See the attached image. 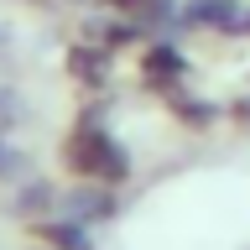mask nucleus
Returning a JSON list of instances; mask_svg holds the SVG:
<instances>
[{
	"instance_id": "nucleus-4",
	"label": "nucleus",
	"mask_w": 250,
	"mask_h": 250,
	"mask_svg": "<svg viewBox=\"0 0 250 250\" xmlns=\"http://www.w3.org/2000/svg\"><path fill=\"white\" fill-rule=\"evenodd\" d=\"M78 37L109 47V52H130V47L141 52L156 31L141 26V21H130V16H120V11H109V5H89V16H78Z\"/></svg>"
},
{
	"instance_id": "nucleus-11",
	"label": "nucleus",
	"mask_w": 250,
	"mask_h": 250,
	"mask_svg": "<svg viewBox=\"0 0 250 250\" xmlns=\"http://www.w3.org/2000/svg\"><path fill=\"white\" fill-rule=\"evenodd\" d=\"M21 177H31V156L11 136H0V188H16Z\"/></svg>"
},
{
	"instance_id": "nucleus-12",
	"label": "nucleus",
	"mask_w": 250,
	"mask_h": 250,
	"mask_svg": "<svg viewBox=\"0 0 250 250\" xmlns=\"http://www.w3.org/2000/svg\"><path fill=\"white\" fill-rule=\"evenodd\" d=\"M21 120H26V99H21V89L0 83V136H11Z\"/></svg>"
},
{
	"instance_id": "nucleus-3",
	"label": "nucleus",
	"mask_w": 250,
	"mask_h": 250,
	"mask_svg": "<svg viewBox=\"0 0 250 250\" xmlns=\"http://www.w3.org/2000/svg\"><path fill=\"white\" fill-rule=\"evenodd\" d=\"M115 68H120V52H109V47H99V42H83V37H73L68 52H62V73H68V83H73L83 99L115 89Z\"/></svg>"
},
{
	"instance_id": "nucleus-13",
	"label": "nucleus",
	"mask_w": 250,
	"mask_h": 250,
	"mask_svg": "<svg viewBox=\"0 0 250 250\" xmlns=\"http://www.w3.org/2000/svg\"><path fill=\"white\" fill-rule=\"evenodd\" d=\"M224 120H229L240 136H250V89H245V94H234L229 104H224Z\"/></svg>"
},
{
	"instance_id": "nucleus-9",
	"label": "nucleus",
	"mask_w": 250,
	"mask_h": 250,
	"mask_svg": "<svg viewBox=\"0 0 250 250\" xmlns=\"http://www.w3.org/2000/svg\"><path fill=\"white\" fill-rule=\"evenodd\" d=\"M58 198H62V188L52 177H21L16 193H11V214L21 224H31V219H42V214H58Z\"/></svg>"
},
{
	"instance_id": "nucleus-2",
	"label": "nucleus",
	"mask_w": 250,
	"mask_h": 250,
	"mask_svg": "<svg viewBox=\"0 0 250 250\" xmlns=\"http://www.w3.org/2000/svg\"><path fill=\"white\" fill-rule=\"evenodd\" d=\"M136 78H141L146 94H167V89H177V83L193 78V58L183 52L177 37L162 31V37H151V42L136 52Z\"/></svg>"
},
{
	"instance_id": "nucleus-5",
	"label": "nucleus",
	"mask_w": 250,
	"mask_h": 250,
	"mask_svg": "<svg viewBox=\"0 0 250 250\" xmlns=\"http://www.w3.org/2000/svg\"><path fill=\"white\" fill-rule=\"evenodd\" d=\"M240 16H245V0H183V11H177V31H198V37L234 42Z\"/></svg>"
},
{
	"instance_id": "nucleus-7",
	"label": "nucleus",
	"mask_w": 250,
	"mask_h": 250,
	"mask_svg": "<svg viewBox=\"0 0 250 250\" xmlns=\"http://www.w3.org/2000/svg\"><path fill=\"white\" fill-rule=\"evenodd\" d=\"M162 99V109H167V120L183 130V136H208L219 120H224V104H214L208 94H193L188 83H177V89L156 94Z\"/></svg>"
},
{
	"instance_id": "nucleus-15",
	"label": "nucleus",
	"mask_w": 250,
	"mask_h": 250,
	"mask_svg": "<svg viewBox=\"0 0 250 250\" xmlns=\"http://www.w3.org/2000/svg\"><path fill=\"white\" fill-rule=\"evenodd\" d=\"M26 250H47V245H31V240H26Z\"/></svg>"
},
{
	"instance_id": "nucleus-6",
	"label": "nucleus",
	"mask_w": 250,
	"mask_h": 250,
	"mask_svg": "<svg viewBox=\"0 0 250 250\" xmlns=\"http://www.w3.org/2000/svg\"><path fill=\"white\" fill-rule=\"evenodd\" d=\"M58 214L83 219L89 229L115 224V219H120V188H104V183H68V188H62V198H58Z\"/></svg>"
},
{
	"instance_id": "nucleus-14",
	"label": "nucleus",
	"mask_w": 250,
	"mask_h": 250,
	"mask_svg": "<svg viewBox=\"0 0 250 250\" xmlns=\"http://www.w3.org/2000/svg\"><path fill=\"white\" fill-rule=\"evenodd\" d=\"M234 42H250V0H245V16H240V31H234Z\"/></svg>"
},
{
	"instance_id": "nucleus-16",
	"label": "nucleus",
	"mask_w": 250,
	"mask_h": 250,
	"mask_svg": "<svg viewBox=\"0 0 250 250\" xmlns=\"http://www.w3.org/2000/svg\"><path fill=\"white\" fill-rule=\"evenodd\" d=\"M245 89H250V73H245Z\"/></svg>"
},
{
	"instance_id": "nucleus-1",
	"label": "nucleus",
	"mask_w": 250,
	"mask_h": 250,
	"mask_svg": "<svg viewBox=\"0 0 250 250\" xmlns=\"http://www.w3.org/2000/svg\"><path fill=\"white\" fill-rule=\"evenodd\" d=\"M58 162L73 183H104V188H125L136 177V156L104 120L94 115H73V125L58 141Z\"/></svg>"
},
{
	"instance_id": "nucleus-10",
	"label": "nucleus",
	"mask_w": 250,
	"mask_h": 250,
	"mask_svg": "<svg viewBox=\"0 0 250 250\" xmlns=\"http://www.w3.org/2000/svg\"><path fill=\"white\" fill-rule=\"evenodd\" d=\"M99 5L130 16V21H141V26H151L156 37H162V31L177 37V11H183V0H99Z\"/></svg>"
},
{
	"instance_id": "nucleus-8",
	"label": "nucleus",
	"mask_w": 250,
	"mask_h": 250,
	"mask_svg": "<svg viewBox=\"0 0 250 250\" xmlns=\"http://www.w3.org/2000/svg\"><path fill=\"white\" fill-rule=\"evenodd\" d=\"M31 245H47V250H94V229L83 219H68V214H42L21 224Z\"/></svg>"
}]
</instances>
